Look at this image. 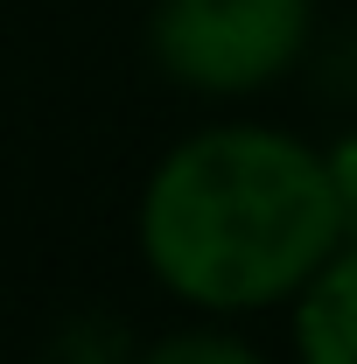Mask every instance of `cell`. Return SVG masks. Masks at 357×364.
I'll list each match as a JSON object with an SVG mask.
<instances>
[{
    "mask_svg": "<svg viewBox=\"0 0 357 364\" xmlns=\"http://www.w3.org/2000/svg\"><path fill=\"white\" fill-rule=\"evenodd\" d=\"M154 56L189 91H238L273 85L309 43V0H154Z\"/></svg>",
    "mask_w": 357,
    "mask_h": 364,
    "instance_id": "2",
    "label": "cell"
},
{
    "mask_svg": "<svg viewBox=\"0 0 357 364\" xmlns=\"http://www.w3.org/2000/svg\"><path fill=\"white\" fill-rule=\"evenodd\" d=\"M140 364H267V358L231 329H182V336H161Z\"/></svg>",
    "mask_w": 357,
    "mask_h": 364,
    "instance_id": "4",
    "label": "cell"
},
{
    "mask_svg": "<svg viewBox=\"0 0 357 364\" xmlns=\"http://www.w3.org/2000/svg\"><path fill=\"white\" fill-rule=\"evenodd\" d=\"M351 238L336 161L273 127H211L140 189V252L196 309H273Z\"/></svg>",
    "mask_w": 357,
    "mask_h": 364,
    "instance_id": "1",
    "label": "cell"
},
{
    "mask_svg": "<svg viewBox=\"0 0 357 364\" xmlns=\"http://www.w3.org/2000/svg\"><path fill=\"white\" fill-rule=\"evenodd\" d=\"M302 364H357V238H343L294 294Z\"/></svg>",
    "mask_w": 357,
    "mask_h": 364,
    "instance_id": "3",
    "label": "cell"
}]
</instances>
